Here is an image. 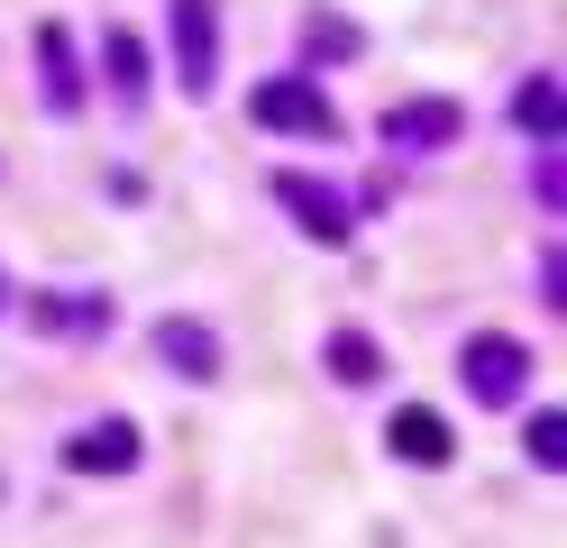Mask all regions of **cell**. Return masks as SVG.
I'll list each match as a JSON object with an SVG mask.
<instances>
[{
    "mask_svg": "<svg viewBox=\"0 0 567 548\" xmlns=\"http://www.w3.org/2000/svg\"><path fill=\"white\" fill-rule=\"evenodd\" d=\"M302 37H311V55H358V46H367V37H358V28H339V19H311Z\"/></svg>",
    "mask_w": 567,
    "mask_h": 548,
    "instance_id": "5bb4252c",
    "label": "cell"
},
{
    "mask_svg": "<svg viewBox=\"0 0 567 548\" xmlns=\"http://www.w3.org/2000/svg\"><path fill=\"white\" fill-rule=\"evenodd\" d=\"M321 356H330V375H339L348 393H358V384H375V375H384V348L367 339V329H330V348H321Z\"/></svg>",
    "mask_w": 567,
    "mask_h": 548,
    "instance_id": "30bf717a",
    "label": "cell"
},
{
    "mask_svg": "<svg viewBox=\"0 0 567 548\" xmlns=\"http://www.w3.org/2000/svg\"><path fill=\"white\" fill-rule=\"evenodd\" d=\"M384 448H394L403 466H449V457H457V438H449V421L431 412V402H403V412L384 421Z\"/></svg>",
    "mask_w": 567,
    "mask_h": 548,
    "instance_id": "8992f818",
    "label": "cell"
},
{
    "mask_svg": "<svg viewBox=\"0 0 567 548\" xmlns=\"http://www.w3.org/2000/svg\"><path fill=\"white\" fill-rule=\"evenodd\" d=\"M0 302H10V283H0Z\"/></svg>",
    "mask_w": 567,
    "mask_h": 548,
    "instance_id": "9a60e30c",
    "label": "cell"
},
{
    "mask_svg": "<svg viewBox=\"0 0 567 548\" xmlns=\"http://www.w3.org/2000/svg\"><path fill=\"white\" fill-rule=\"evenodd\" d=\"M137 448H147V438H137V421H92V430L64 438V466H74V475H128Z\"/></svg>",
    "mask_w": 567,
    "mask_h": 548,
    "instance_id": "5b68a950",
    "label": "cell"
},
{
    "mask_svg": "<svg viewBox=\"0 0 567 548\" xmlns=\"http://www.w3.org/2000/svg\"><path fill=\"white\" fill-rule=\"evenodd\" d=\"M457 384H467L485 412H504V402L530 393V348L513 339V329H476V339L457 348Z\"/></svg>",
    "mask_w": 567,
    "mask_h": 548,
    "instance_id": "7a4b0ae2",
    "label": "cell"
},
{
    "mask_svg": "<svg viewBox=\"0 0 567 548\" xmlns=\"http://www.w3.org/2000/svg\"><path fill=\"white\" fill-rule=\"evenodd\" d=\"M522 448H530V466H567V412H530V430H522Z\"/></svg>",
    "mask_w": 567,
    "mask_h": 548,
    "instance_id": "4fadbf2b",
    "label": "cell"
},
{
    "mask_svg": "<svg viewBox=\"0 0 567 548\" xmlns=\"http://www.w3.org/2000/svg\"><path fill=\"white\" fill-rule=\"evenodd\" d=\"M275 201L302 219V238H321V247H348V238H358L348 193H330V183H311V174H275Z\"/></svg>",
    "mask_w": 567,
    "mask_h": 548,
    "instance_id": "3957f363",
    "label": "cell"
},
{
    "mask_svg": "<svg viewBox=\"0 0 567 548\" xmlns=\"http://www.w3.org/2000/svg\"><path fill=\"white\" fill-rule=\"evenodd\" d=\"M513 120H522L530 137H558V128H567V92L549 83V73H530V83L513 92Z\"/></svg>",
    "mask_w": 567,
    "mask_h": 548,
    "instance_id": "8fae6325",
    "label": "cell"
},
{
    "mask_svg": "<svg viewBox=\"0 0 567 548\" xmlns=\"http://www.w3.org/2000/svg\"><path fill=\"white\" fill-rule=\"evenodd\" d=\"M174 64H184V92L202 101L220 73V10L210 0H174Z\"/></svg>",
    "mask_w": 567,
    "mask_h": 548,
    "instance_id": "277c9868",
    "label": "cell"
},
{
    "mask_svg": "<svg viewBox=\"0 0 567 548\" xmlns=\"http://www.w3.org/2000/svg\"><path fill=\"white\" fill-rule=\"evenodd\" d=\"M156 356H165L184 384H210V375H220V339H210L202 320H156Z\"/></svg>",
    "mask_w": 567,
    "mask_h": 548,
    "instance_id": "52a82bcc",
    "label": "cell"
},
{
    "mask_svg": "<svg viewBox=\"0 0 567 548\" xmlns=\"http://www.w3.org/2000/svg\"><path fill=\"white\" fill-rule=\"evenodd\" d=\"M101 55H111V83H120V101H137V92H147V46H137L128 28H111V37H101Z\"/></svg>",
    "mask_w": 567,
    "mask_h": 548,
    "instance_id": "7c38bea8",
    "label": "cell"
},
{
    "mask_svg": "<svg viewBox=\"0 0 567 548\" xmlns=\"http://www.w3.org/2000/svg\"><path fill=\"white\" fill-rule=\"evenodd\" d=\"M247 120L275 128V137H339V110H330V92L311 83V73H266V83L247 92Z\"/></svg>",
    "mask_w": 567,
    "mask_h": 548,
    "instance_id": "6da1fadb",
    "label": "cell"
},
{
    "mask_svg": "<svg viewBox=\"0 0 567 548\" xmlns=\"http://www.w3.org/2000/svg\"><path fill=\"white\" fill-rule=\"evenodd\" d=\"M38 73H47V110L74 120V110H83V64H74V37H64L55 19L38 28Z\"/></svg>",
    "mask_w": 567,
    "mask_h": 548,
    "instance_id": "ba28073f",
    "label": "cell"
},
{
    "mask_svg": "<svg viewBox=\"0 0 567 548\" xmlns=\"http://www.w3.org/2000/svg\"><path fill=\"white\" fill-rule=\"evenodd\" d=\"M457 128H467L457 101H394V110H384V137H394V146H449Z\"/></svg>",
    "mask_w": 567,
    "mask_h": 548,
    "instance_id": "9c48e42d",
    "label": "cell"
}]
</instances>
